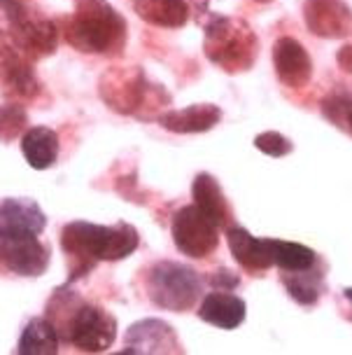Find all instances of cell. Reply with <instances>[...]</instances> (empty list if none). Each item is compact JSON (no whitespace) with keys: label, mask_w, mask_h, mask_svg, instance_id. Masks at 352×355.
Returning <instances> with one entry per match:
<instances>
[{"label":"cell","mask_w":352,"mask_h":355,"mask_svg":"<svg viewBox=\"0 0 352 355\" xmlns=\"http://www.w3.org/2000/svg\"><path fill=\"white\" fill-rule=\"evenodd\" d=\"M140 245L138 230L129 222L103 227L73 220L61 230V250L68 259V281L77 283L96 269L98 262H119L133 255Z\"/></svg>","instance_id":"1"},{"label":"cell","mask_w":352,"mask_h":355,"mask_svg":"<svg viewBox=\"0 0 352 355\" xmlns=\"http://www.w3.org/2000/svg\"><path fill=\"white\" fill-rule=\"evenodd\" d=\"M127 35V19L108 0H75V12L64 19L66 42L84 54H122Z\"/></svg>","instance_id":"2"},{"label":"cell","mask_w":352,"mask_h":355,"mask_svg":"<svg viewBox=\"0 0 352 355\" xmlns=\"http://www.w3.org/2000/svg\"><path fill=\"white\" fill-rule=\"evenodd\" d=\"M98 94L103 103L119 115H133L138 119L159 117V107L171 103V96L161 85H152L138 66H115L100 75Z\"/></svg>","instance_id":"3"},{"label":"cell","mask_w":352,"mask_h":355,"mask_svg":"<svg viewBox=\"0 0 352 355\" xmlns=\"http://www.w3.org/2000/svg\"><path fill=\"white\" fill-rule=\"evenodd\" d=\"M145 290H147V297L154 306L182 313V311L196 306V300L203 293V281L192 266L161 259L147 269Z\"/></svg>","instance_id":"4"},{"label":"cell","mask_w":352,"mask_h":355,"mask_svg":"<svg viewBox=\"0 0 352 355\" xmlns=\"http://www.w3.org/2000/svg\"><path fill=\"white\" fill-rule=\"evenodd\" d=\"M205 56L226 73L248 71L257 59V35L238 19L212 17L205 24Z\"/></svg>","instance_id":"5"},{"label":"cell","mask_w":352,"mask_h":355,"mask_svg":"<svg viewBox=\"0 0 352 355\" xmlns=\"http://www.w3.org/2000/svg\"><path fill=\"white\" fill-rule=\"evenodd\" d=\"M173 243L182 255L192 259H205L219 245V227L205 218L196 206H182L171 222Z\"/></svg>","instance_id":"6"},{"label":"cell","mask_w":352,"mask_h":355,"mask_svg":"<svg viewBox=\"0 0 352 355\" xmlns=\"http://www.w3.org/2000/svg\"><path fill=\"white\" fill-rule=\"evenodd\" d=\"M117 339V320L115 315L96 304L84 302L73 315L68 327L66 344H73L84 353H105Z\"/></svg>","instance_id":"7"},{"label":"cell","mask_w":352,"mask_h":355,"mask_svg":"<svg viewBox=\"0 0 352 355\" xmlns=\"http://www.w3.org/2000/svg\"><path fill=\"white\" fill-rule=\"evenodd\" d=\"M0 264L24 278H37L49 266V245L28 232H0Z\"/></svg>","instance_id":"8"},{"label":"cell","mask_w":352,"mask_h":355,"mask_svg":"<svg viewBox=\"0 0 352 355\" xmlns=\"http://www.w3.org/2000/svg\"><path fill=\"white\" fill-rule=\"evenodd\" d=\"M8 33L19 52L26 54L33 61L42 59V56H52L56 52L61 31L56 28L52 19L26 8L21 15L12 17L8 21Z\"/></svg>","instance_id":"9"},{"label":"cell","mask_w":352,"mask_h":355,"mask_svg":"<svg viewBox=\"0 0 352 355\" xmlns=\"http://www.w3.org/2000/svg\"><path fill=\"white\" fill-rule=\"evenodd\" d=\"M124 355H159V353H182L178 334L166 320L145 318L133 322L124 334Z\"/></svg>","instance_id":"10"},{"label":"cell","mask_w":352,"mask_h":355,"mask_svg":"<svg viewBox=\"0 0 352 355\" xmlns=\"http://www.w3.org/2000/svg\"><path fill=\"white\" fill-rule=\"evenodd\" d=\"M306 26L317 37H345L352 33V12L343 0H306Z\"/></svg>","instance_id":"11"},{"label":"cell","mask_w":352,"mask_h":355,"mask_svg":"<svg viewBox=\"0 0 352 355\" xmlns=\"http://www.w3.org/2000/svg\"><path fill=\"white\" fill-rule=\"evenodd\" d=\"M273 66L275 75L285 87L301 89L313 78V61L304 44L289 35H282L273 44Z\"/></svg>","instance_id":"12"},{"label":"cell","mask_w":352,"mask_h":355,"mask_svg":"<svg viewBox=\"0 0 352 355\" xmlns=\"http://www.w3.org/2000/svg\"><path fill=\"white\" fill-rule=\"evenodd\" d=\"M0 80L17 96L33 98L40 94V82L35 78L30 59L19 52L15 44H0Z\"/></svg>","instance_id":"13"},{"label":"cell","mask_w":352,"mask_h":355,"mask_svg":"<svg viewBox=\"0 0 352 355\" xmlns=\"http://www.w3.org/2000/svg\"><path fill=\"white\" fill-rule=\"evenodd\" d=\"M47 227V215L33 199H12L0 201V232H28L40 236Z\"/></svg>","instance_id":"14"},{"label":"cell","mask_w":352,"mask_h":355,"mask_svg":"<svg viewBox=\"0 0 352 355\" xmlns=\"http://www.w3.org/2000/svg\"><path fill=\"white\" fill-rule=\"evenodd\" d=\"M226 243L231 255L245 271H266L273 264L266 239L252 236L245 227H226Z\"/></svg>","instance_id":"15"},{"label":"cell","mask_w":352,"mask_h":355,"mask_svg":"<svg viewBox=\"0 0 352 355\" xmlns=\"http://www.w3.org/2000/svg\"><path fill=\"white\" fill-rule=\"evenodd\" d=\"M245 313H248V304L226 290L205 295L198 306V318L219 329H236L245 320Z\"/></svg>","instance_id":"16"},{"label":"cell","mask_w":352,"mask_h":355,"mask_svg":"<svg viewBox=\"0 0 352 355\" xmlns=\"http://www.w3.org/2000/svg\"><path fill=\"white\" fill-rule=\"evenodd\" d=\"M192 199L194 206L208 220H212L219 230H226L231 225V206L226 201V196L215 180V175L210 173H198L192 182Z\"/></svg>","instance_id":"17"},{"label":"cell","mask_w":352,"mask_h":355,"mask_svg":"<svg viewBox=\"0 0 352 355\" xmlns=\"http://www.w3.org/2000/svg\"><path fill=\"white\" fill-rule=\"evenodd\" d=\"M219 119H222V110L212 103H198L187 105L182 110H168L156 117L166 131L173 133H203L210 131Z\"/></svg>","instance_id":"18"},{"label":"cell","mask_w":352,"mask_h":355,"mask_svg":"<svg viewBox=\"0 0 352 355\" xmlns=\"http://www.w3.org/2000/svg\"><path fill=\"white\" fill-rule=\"evenodd\" d=\"M59 136L49 126H28L21 136V155L30 168L47 171L59 159Z\"/></svg>","instance_id":"19"},{"label":"cell","mask_w":352,"mask_h":355,"mask_svg":"<svg viewBox=\"0 0 352 355\" xmlns=\"http://www.w3.org/2000/svg\"><path fill=\"white\" fill-rule=\"evenodd\" d=\"M133 10L142 21L161 28H180L189 19L187 0H133Z\"/></svg>","instance_id":"20"},{"label":"cell","mask_w":352,"mask_h":355,"mask_svg":"<svg viewBox=\"0 0 352 355\" xmlns=\"http://www.w3.org/2000/svg\"><path fill=\"white\" fill-rule=\"evenodd\" d=\"M61 346V337L49 318H33L26 322L19 337V355H56Z\"/></svg>","instance_id":"21"},{"label":"cell","mask_w":352,"mask_h":355,"mask_svg":"<svg viewBox=\"0 0 352 355\" xmlns=\"http://www.w3.org/2000/svg\"><path fill=\"white\" fill-rule=\"evenodd\" d=\"M82 304H84V297H82L77 290H73L71 283L59 285L52 293V297H49V302L45 306V318H49V322L56 327L61 341H66L71 320H73V315L77 313V309Z\"/></svg>","instance_id":"22"},{"label":"cell","mask_w":352,"mask_h":355,"mask_svg":"<svg viewBox=\"0 0 352 355\" xmlns=\"http://www.w3.org/2000/svg\"><path fill=\"white\" fill-rule=\"evenodd\" d=\"M268 250H271L273 264H278L282 271L292 274V271H306L317 264L315 250L308 245L294 243V241H280V239H266Z\"/></svg>","instance_id":"23"},{"label":"cell","mask_w":352,"mask_h":355,"mask_svg":"<svg viewBox=\"0 0 352 355\" xmlns=\"http://www.w3.org/2000/svg\"><path fill=\"white\" fill-rule=\"evenodd\" d=\"M289 297L301 306H313L317 304L319 295H322V274L313 266L306 271H292L289 276L282 278Z\"/></svg>","instance_id":"24"},{"label":"cell","mask_w":352,"mask_h":355,"mask_svg":"<svg viewBox=\"0 0 352 355\" xmlns=\"http://www.w3.org/2000/svg\"><path fill=\"white\" fill-rule=\"evenodd\" d=\"M28 129V112L24 105L5 103L0 105V143H12L24 136Z\"/></svg>","instance_id":"25"},{"label":"cell","mask_w":352,"mask_h":355,"mask_svg":"<svg viewBox=\"0 0 352 355\" xmlns=\"http://www.w3.org/2000/svg\"><path fill=\"white\" fill-rule=\"evenodd\" d=\"M254 148L268 157H285L294 150V145L278 131H263L254 138Z\"/></svg>","instance_id":"26"},{"label":"cell","mask_w":352,"mask_h":355,"mask_svg":"<svg viewBox=\"0 0 352 355\" xmlns=\"http://www.w3.org/2000/svg\"><path fill=\"white\" fill-rule=\"evenodd\" d=\"M208 283L212 285L215 290H234V288H238L241 285V276L236 274V271H231V269H217V271H212L210 274V278H208Z\"/></svg>","instance_id":"27"},{"label":"cell","mask_w":352,"mask_h":355,"mask_svg":"<svg viewBox=\"0 0 352 355\" xmlns=\"http://www.w3.org/2000/svg\"><path fill=\"white\" fill-rule=\"evenodd\" d=\"M336 61H338V66H341L345 73L352 75V44H343V47L338 49Z\"/></svg>","instance_id":"28"},{"label":"cell","mask_w":352,"mask_h":355,"mask_svg":"<svg viewBox=\"0 0 352 355\" xmlns=\"http://www.w3.org/2000/svg\"><path fill=\"white\" fill-rule=\"evenodd\" d=\"M345 129L352 133V107H350V112H348V119H345Z\"/></svg>","instance_id":"29"},{"label":"cell","mask_w":352,"mask_h":355,"mask_svg":"<svg viewBox=\"0 0 352 355\" xmlns=\"http://www.w3.org/2000/svg\"><path fill=\"white\" fill-rule=\"evenodd\" d=\"M343 295H345V300H350V302H352V288H345V290H343Z\"/></svg>","instance_id":"30"},{"label":"cell","mask_w":352,"mask_h":355,"mask_svg":"<svg viewBox=\"0 0 352 355\" xmlns=\"http://www.w3.org/2000/svg\"><path fill=\"white\" fill-rule=\"evenodd\" d=\"M257 3H271V0H257Z\"/></svg>","instance_id":"31"}]
</instances>
